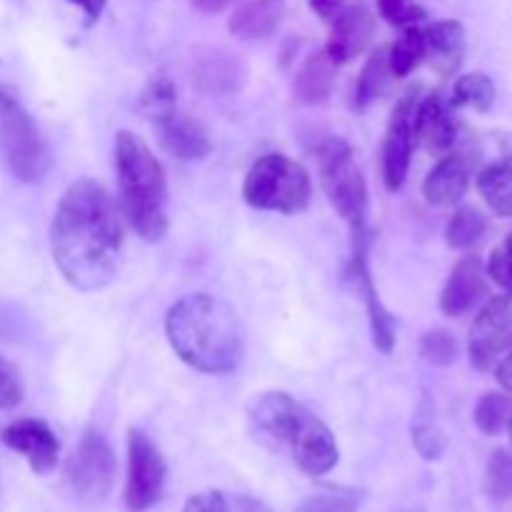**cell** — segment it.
<instances>
[{
	"label": "cell",
	"mask_w": 512,
	"mask_h": 512,
	"mask_svg": "<svg viewBox=\"0 0 512 512\" xmlns=\"http://www.w3.org/2000/svg\"><path fill=\"white\" fill-rule=\"evenodd\" d=\"M303 413V405L295 403L288 393H265L253 403L250 425L263 443H268L270 448H280L290 443V435Z\"/></svg>",
	"instance_id": "5bb4252c"
},
{
	"label": "cell",
	"mask_w": 512,
	"mask_h": 512,
	"mask_svg": "<svg viewBox=\"0 0 512 512\" xmlns=\"http://www.w3.org/2000/svg\"><path fill=\"white\" fill-rule=\"evenodd\" d=\"M350 278H353L355 288L360 290L368 308L370 330H373V343L380 353H390L395 348V325L385 305L380 303L378 290H375V280L368 268V255H365V233H355V253L350 260Z\"/></svg>",
	"instance_id": "9a60e30c"
},
{
	"label": "cell",
	"mask_w": 512,
	"mask_h": 512,
	"mask_svg": "<svg viewBox=\"0 0 512 512\" xmlns=\"http://www.w3.org/2000/svg\"><path fill=\"white\" fill-rule=\"evenodd\" d=\"M70 3L78 5V8L85 13V23L93 25L95 20H98L100 15H103L105 3H108V0H70Z\"/></svg>",
	"instance_id": "f35d334b"
},
{
	"label": "cell",
	"mask_w": 512,
	"mask_h": 512,
	"mask_svg": "<svg viewBox=\"0 0 512 512\" xmlns=\"http://www.w3.org/2000/svg\"><path fill=\"white\" fill-rule=\"evenodd\" d=\"M390 70L395 78H405L413 73L420 63L425 60V43H423V28L418 25H408L398 40L388 48Z\"/></svg>",
	"instance_id": "484cf974"
},
{
	"label": "cell",
	"mask_w": 512,
	"mask_h": 512,
	"mask_svg": "<svg viewBox=\"0 0 512 512\" xmlns=\"http://www.w3.org/2000/svg\"><path fill=\"white\" fill-rule=\"evenodd\" d=\"M425 58L440 75H453L463 63L465 28L458 20H438L423 30Z\"/></svg>",
	"instance_id": "ffe728a7"
},
{
	"label": "cell",
	"mask_w": 512,
	"mask_h": 512,
	"mask_svg": "<svg viewBox=\"0 0 512 512\" xmlns=\"http://www.w3.org/2000/svg\"><path fill=\"white\" fill-rule=\"evenodd\" d=\"M25 385L18 368L0 355V410H10L23 400Z\"/></svg>",
	"instance_id": "836d02e7"
},
{
	"label": "cell",
	"mask_w": 512,
	"mask_h": 512,
	"mask_svg": "<svg viewBox=\"0 0 512 512\" xmlns=\"http://www.w3.org/2000/svg\"><path fill=\"white\" fill-rule=\"evenodd\" d=\"M508 435H510V443H512V415H510V420H508Z\"/></svg>",
	"instance_id": "ee69618b"
},
{
	"label": "cell",
	"mask_w": 512,
	"mask_h": 512,
	"mask_svg": "<svg viewBox=\"0 0 512 512\" xmlns=\"http://www.w3.org/2000/svg\"><path fill=\"white\" fill-rule=\"evenodd\" d=\"M333 20L325 53L335 65H345L370 45L375 35V15L363 5H355V8H345Z\"/></svg>",
	"instance_id": "2e32d148"
},
{
	"label": "cell",
	"mask_w": 512,
	"mask_h": 512,
	"mask_svg": "<svg viewBox=\"0 0 512 512\" xmlns=\"http://www.w3.org/2000/svg\"><path fill=\"white\" fill-rule=\"evenodd\" d=\"M455 138H458V130L443 98L438 93H430L428 98L420 100L415 110V140L430 153H448L455 145Z\"/></svg>",
	"instance_id": "d6986e66"
},
{
	"label": "cell",
	"mask_w": 512,
	"mask_h": 512,
	"mask_svg": "<svg viewBox=\"0 0 512 512\" xmlns=\"http://www.w3.org/2000/svg\"><path fill=\"white\" fill-rule=\"evenodd\" d=\"M283 18V0H243L230 15L228 28L238 40H263L280 28Z\"/></svg>",
	"instance_id": "44dd1931"
},
{
	"label": "cell",
	"mask_w": 512,
	"mask_h": 512,
	"mask_svg": "<svg viewBox=\"0 0 512 512\" xmlns=\"http://www.w3.org/2000/svg\"><path fill=\"white\" fill-rule=\"evenodd\" d=\"M470 360L488 370L503 350L512 348V290L490 300L470 325Z\"/></svg>",
	"instance_id": "30bf717a"
},
{
	"label": "cell",
	"mask_w": 512,
	"mask_h": 512,
	"mask_svg": "<svg viewBox=\"0 0 512 512\" xmlns=\"http://www.w3.org/2000/svg\"><path fill=\"white\" fill-rule=\"evenodd\" d=\"M190 3H193V8L200 10V13L213 15V13H220V10L230 8L235 0H190Z\"/></svg>",
	"instance_id": "ab89813d"
},
{
	"label": "cell",
	"mask_w": 512,
	"mask_h": 512,
	"mask_svg": "<svg viewBox=\"0 0 512 512\" xmlns=\"http://www.w3.org/2000/svg\"><path fill=\"white\" fill-rule=\"evenodd\" d=\"M420 355L430 365L445 368V365H453L455 358H458V343H455V338L448 330H430L420 340Z\"/></svg>",
	"instance_id": "4dcf8cb0"
},
{
	"label": "cell",
	"mask_w": 512,
	"mask_h": 512,
	"mask_svg": "<svg viewBox=\"0 0 512 512\" xmlns=\"http://www.w3.org/2000/svg\"><path fill=\"white\" fill-rule=\"evenodd\" d=\"M395 80L393 70H390L388 48H378L368 60H365L363 70H360L358 85H355V100L358 108H368L378 98H383L390 90V83Z\"/></svg>",
	"instance_id": "603a6c76"
},
{
	"label": "cell",
	"mask_w": 512,
	"mask_h": 512,
	"mask_svg": "<svg viewBox=\"0 0 512 512\" xmlns=\"http://www.w3.org/2000/svg\"><path fill=\"white\" fill-rule=\"evenodd\" d=\"M290 450L298 463V468L308 475H325L338 465V443L335 435L330 433L328 425L310 415L308 410L303 418L295 425L293 435H290Z\"/></svg>",
	"instance_id": "8fae6325"
},
{
	"label": "cell",
	"mask_w": 512,
	"mask_h": 512,
	"mask_svg": "<svg viewBox=\"0 0 512 512\" xmlns=\"http://www.w3.org/2000/svg\"><path fill=\"white\" fill-rule=\"evenodd\" d=\"M230 512H270V508L265 503H260V500L250 498V495H243V498L235 500V508Z\"/></svg>",
	"instance_id": "60d3db41"
},
{
	"label": "cell",
	"mask_w": 512,
	"mask_h": 512,
	"mask_svg": "<svg viewBox=\"0 0 512 512\" xmlns=\"http://www.w3.org/2000/svg\"><path fill=\"white\" fill-rule=\"evenodd\" d=\"M0 155L10 175L20 183H38L53 168L48 140L15 98L0 108Z\"/></svg>",
	"instance_id": "8992f818"
},
{
	"label": "cell",
	"mask_w": 512,
	"mask_h": 512,
	"mask_svg": "<svg viewBox=\"0 0 512 512\" xmlns=\"http://www.w3.org/2000/svg\"><path fill=\"white\" fill-rule=\"evenodd\" d=\"M243 198L250 208L283 215L303 213L313 198L308 170L288 155L270 153L250 165L243 183Z\"/></svg>",
	"instance_id": "277c9868"
},
{
	"label": "cell",
	"mask_w": 512,
	"mask_h": 512,
	"mask_svg": "<svg viewBox=\"0 0 512 512\" xmlns=\"http://www.w3.org/2000/svg\"><path fill=\"white\" fill-rule=\"evenodd\" d=\"M413 445L425 460H438L448 448V440L435 423H418L413 425Z\"/></svg>",
	"instance_id": "d6a6232c"
},
{
	"label": "cell",
	"mask_w": 512,
	"mask_h": 512,
	"mask_svg": "<svg viewBox=\"0 0 512 512\" xmlns=\"http://www.w3.org/2000/svg\"><path fill=\"white\" fill-rule=\"evenodd\" d=\"M123 225L108 190L93 178L68 185L50 225L60 275L83 293L113 283L123 263Z\"/></svg>",
	"instance_id": "6da1fadb"
},
{
	"label": "cell",
	"mask_w": 512,
	"mask_h": 512,
	"mask_svg": "<svg viewBox=\"0 0 512 512\" xmlns=\"http://www.w3.org/2000/svg\"><path fill=\"white\" fill-rule=\"evenodd\" d=\"M485 493L495 503H505L512 498V455L505 450H495L485 473Z\"/></svg>",
	"instance_id": "f1b7e54d"
},
{
	"label": "cell",
	"mask_w": 512,
	"mask_h": 512,
	"mask_svg": "<svg viewBox=\"0 0 512 512\" xmlns=\"http://www.w3.org/2000/svg\"><path fill=\"white\" fill-rule=\"evenodd\" d=\"M485 230H488V218L478 208L468 205V208H460L450 218L448 230H445V240H448L450 248L470 250L485 238Z\"/></svg>",
	"instance_id": "d4e9b609"
},
{
	"label": "cell",
	"mask_w": 512,
	"mask_h": 512,
	"mask_svg": "<svg viewBox=\"0 0 512 512\" xmlns=\"http://www.w3.org/2000/svg\"><path fill=\"white\" fill-rule=\"evenodd\" d=\"M0 440L8 445L10 450L23 455L28 460L30 468L38 475L50 473L58 465L60 443L55 433L50 430L48 423L35 418H23L10 423L8 428L0 433Z\"/></svg>",
	"instance_id": "7c38bea8"
},
{
	"label": "cell",
	"mask_w": 512,
	"mask_h": 512,
	"mask_svg": "<svg viewBox=\"0 0 512 512\" xmlns=\"http://www.w3.org/2000/svg\"><path fill=\"white\" fill-rule=\"evenodd\" d=\"M488 275L498 285L512 290V235H508V238L493 250V255H490Z\"/></svg>",
	"instance_id": "d590c367"
},
{
	"label": "cell",
	"mask_w": 512,
	"mask_h": 512,
	"mask_svg": "<svg viewBox=\"0 0 512 512\" xmlns=\"http://www.w3.org/2000/svg\"><path fill=\"white\" fill-rule=\"evenodd\" d=\"M335 88V63L328 53L308 55L293 83V95L300 105H320Z\"/></svg>",
	"instance_id": "7402d4cb"
},
{
	"label": "cell",
	"mask_w": 512,
	"mask_h": 512,
	"mask_svg": "<svg viewBox=\"0 0 512 512\" xmlns=\"http://www.w3.org/2000/svg\"><path fill=\"white\" fill-rule=\"evenodd\" d=\"M118 473V460L108 438L98 430H88L68 460V483L80 500L98 503L110 493Z\"/></svg>",
	"instance_id": "52a82bcc"
},
{
	"label": "cell",
	"mask_w": 512,
	"mask_h": 512,
	"mask_svg": "<svg viewBox=\"0 0 512 512\" xmlns=\"http://www.w3.org/2000/svg\"><path fill=\"white\" fill-rule=\"evenodd\" d=\"M470 173H473V158L468 153H448L425 178V200L438 208L460 203L470 185Z\"/></svg>",
	"instance_id": "ac0fdd59"
},
{
	"label": "cell",
	"mask_w": 512,
	"mask_h": 512,
	"mask_svg": "<svg viewBox=\"0 0 512 512\" xmlns=\"http://www.w3.org/2000/svg\"><path fill=\"white\" fill-rule=\"evenodd\" d=\"M320 183L330 205L343 220H348L355 233H365L368 215V185H365L355 153L345 140L330 138L320 148Z\"/></svg>",
	"instance_id": "5b68a950"
},
{
	"label": "cell",
	"mask_w": 512,
	"mask_h": 512,
	"mask_svg": "<svg viewBox=\"0 0 512 512\" xmlns=\"http://www.w3.org/2000/svg\"><path fill=\"white\" fill-rule=\"evenodd\" d=\"M165 333L175 355L200 373H233L243 360L238 315L215 295L195 293L178 300L168 310Z\"/></svg>",
	"instance_id": "7a4b0ae2"
},
{
	"label": "cell",
	"mask_w": 512,
	"mask_h": 512,
	"mask_svg": "<svg viewBox=\"0 0 512 512\" xmlns=\"http://www.w3.org/2000/svg\"><path fill=\"white\" fill-rule=\"evenodd\" d=\"M485 268L475 255L460 260L445 283L443 295H440V310L448 318H460L468 310H473L488 293V280H485Z\"/></svg>",
	"instance_id": "e0dca14e"
},
{
	"label": "cell",
	"mask_w": 512,
	"mask_h": 512,
	"mask_svg": "<svg viewBox=\"0 0 512 512\" xmlns=\"http://www.w3.org/2000/svg\"><path fill=\"white\" fill-rule=\"evenodd\" d=\"M360 498L363 493H355V490H325L303 500L295 512H358Z\"/></svg>",
	"instance_id": "f546056e"
},
{
	"label": "cell",
	"mask_w": 512,
	"mask_h": 512,
	"mask_svg": "<svg viewBox=\"0 0 512 512\" xmlns=\"http://www.w3.org/2000/svg\"><path fill=\"white\" fill-rule=\"evenodd\" d=\"M165 460L158 445L143 433L130 430L128 433V478H125V508L128 512H145L163 498L165 488Z\"/></svg>",
	"instance_id": "ba28073f"
},
{
	"label": "cell",
	"mask_w": 512,
	"mask_h": 512,
	"mask_svg": "<svg viewBox=\"0 0 512 512\" xmlns=\"http://www.w3.org/2000/svg\"><path fill=\"white\" fill-rule=\"evenodd\" d=\"M478 190L493 213L512 218V160L485 168L478 178Z\"/></svg>",
	"instance_id": "cb8c5ba5"
},
{
	"label": "cell",
	"mask_w": 512,
	"mask_h": 512,
	"mask_svg": "<svg viewBox=\"0 0 512 512\" xmlns=\"http://www.w3.org/2000/svg\"><path fill=\"white\" fill-rule=\"evenodd\" d=\"M495 103V83L485 73H468L460 75L453 88V105L455 108H473V110H490Z\"/></svg>",
	"instance_id": "4316f807"
},
{
	"label": "cell",
	"mask_w": 512,
	"mask_h": 512,
	"mask_svg": "<svg viewBox=\"0 0 512 512\" xmlns=\"http://www.w3.org/2000/svg\"><path fill=\"white\" fill-rule=\"evenodd\" d=\"M15 95H13V90L8 88V83H5V78H3V68H0V108H3L5 103H8V100H13Z\"/></svg>",
	"instance_id": "7bdbcfd3"
},
{
	"label": "cell",
	"mask_w": 512,
	"mask_h": 512,
	"mask_svg": "<svg viewBox=\"0 0 512 512\" xmlns=\"http://www.w3.org/2000/svg\"><path fill=\"white\" fill-rule=\"evenodd\" d=\"M420 88H410L395 103L390 113L388 130L383 138V180L390 193L400 190L408 178L410 160L415 150V110H418Z\"/></svg>",
	"instance_id": "9c48e42d"
},
{
	"label": "cell",
	"mask_w": 512,
	"mask_h": 512,
	"mask_svg": "<svg viewBox=\"0 0 512 512\" xmlns=\"http://www.w3.org/2000/svg\"><path fill=\"white\" fill-rule=\"evenodd\" d=\"M173 108H178V105H175V88L173 83L165 78L153 80V83L145 88L143 98H140V110H143L148 120L158 118V115L168 113V110Z\"/></svg>",
	"instance_id": "1f68e13d"
},
{
	"label": "cell",
	"mask_w": 512,
	"mask_h": 512,
	"mask_svg": "<svg viewBox=\"0 0 512 512\" xmlns=\"http://www.w3.org/2000/svg\"><path fill=\"white\" fill-rule=\"evenodd\" d=\"M345 3H348V0H310V5H313V10H315V13H318L323 20H333L335 15L343 13Z\"/></svg>",
	"instance_id": "74e56055"
},
{
	"label": "cell",
	"mask_w": 512,
	"mask_h": 512,
	"mask_svg": "<svg viewBox=\"0 0 512 512\" xmlns=\"http://www.w3.org/2000/svg\"><path fill=\"white\" fill-rule=\"evenodd\" d=\"M498 383L503 385L508 393H512V353L498 365Z\"/></svg>",
	"instance_id": "b9f144b4"
},
{
	"label": "cell",
	"mask_w": 512,
	"mask_h": 512,
	"mask_svg": "<svg viewBox=\"0 0 512 512\" xmlns=\"http://www.w3.org/2000/svg\"><path fill=\"white\" fill-rule=\"evenodd\" d=\"M378 10L388 23L400 25V28L418 25L425 18V10L410 0H378Z\"/></svg>",
	"instance_id": "e575fe53"
},
{
	"label": "cell",
	"mask_w": 512,
	"mask_h": 512,
	"mask_svg": "<svg viewBox=\"0 0 512 512\" xmlns=\"http://www.w3.org/2000/svg\"><path fill=\"white\" fill-rule=\"evenodd\" d=\"M120 200L128 223L148 243L168 233V183L165 170L143 138L120 130L115 140Z\"/></svg>",
	"instance_id": "3957f363"
},
{
	"label": "cell",
	"mask_w": 512,
	"mask_h": 512,
	"mask_svg": "<svg viewBox=\"0 0 512 512\" xmlns=\"http://www.w3.org/2000/svg\"><path fill=\"white\" fill-rule=\"evenodd\" d=\"M510 415H512V400L508 395L488 393L480 398L478 408H475V425H478L485 435H500L505 428H508Z\"/></svg>",
	"instance_id": "83f0119b"
},
{
	"label": "cell",
	"mask_w": 512,
	"mask_h": 512,
	"mask_svg": "<svg viewBox=\"0 0 512 512\" xmlns=\"http://www.w3.org/2000/svg\"><path fill=\"white\" fill-rule=\"evenodd\" d=\"M150 123H153L155 133H158L160 148L168 155H173V158L203 160L213 150V143H210L208 130L203 128V123L190 118V115L178 113V108L158 115Z\"/></svg>",
	"instance_id": "4fadbf2b"
},
{
	"label": "cell",
	"mask_w": 512,
	"mask_h": 512,
	"mask_svg": "<svg viewBox=\"0 0 512 512\" xmlns=\"http://www.w3.org/2000/svg\"><path fill=\"white\" fill-rule=\"evenodd\" d=\"M183 512H230V505H228V500H225L223 493H215V490H210V493L193 495V498L185 503Z\"/></svg>",
	"instance_id": "8d00e7d4"
}]
</instances>
